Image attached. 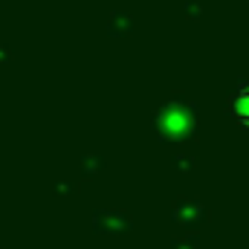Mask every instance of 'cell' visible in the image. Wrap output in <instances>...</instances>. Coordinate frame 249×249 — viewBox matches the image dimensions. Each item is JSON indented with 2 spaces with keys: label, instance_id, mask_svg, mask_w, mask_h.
<instances>
[{
  "label": "cell",
  "instance_id": "6da1fadb",
  "mask_svg": "<svg viewBox=\"0 0 249 249\" xmlns=\"http://www.w3.org/2000/svg\"><path fill=\"white\" fill-rule=\"evenodd\" d=\"M235 116L244 124H249V87H244V90L235 96Z\"/></svg>",
  "mask_w": 249,
  "mask_h": 249
}]
</instances>
